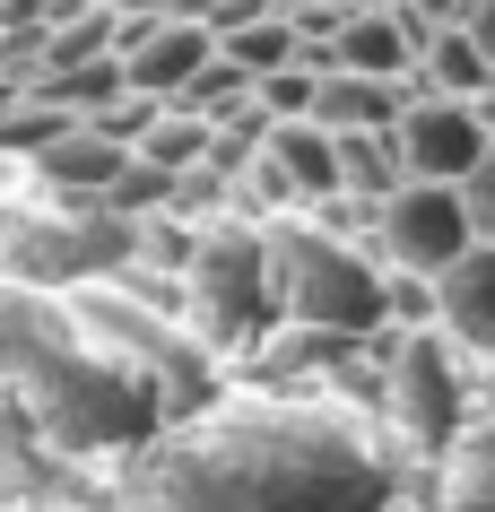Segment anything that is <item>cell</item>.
<instances>
[{"label": "cell", "instance_id": "5", "mask_svg": "<svg viewBox=\"0 0 495 512\" xmlns=\"http://www.w3.org/2000/svg\"><path fill=\"white\" fill-rule=\"evenodd\" d=\"M139 252V217H113L96 200H53L44 209L0 217V278L9 287H87V278H113Z\"/></svg>", "mask_w": 495, "mask_h": 512}, {"label": "cell", "instance_id": "1", "mask_svg": "<svg viewBox=\"0 0 495 512\" xmlns=\"http://www.w3.org/2000/svg\"><path fill=\"white\" fill-rule=\"evenodd\" d=\"M0 382L61 452H131L165 417V382L139 365L87 287H0Z\"/></svg>", "mask_w": 495, "mask_h": 512}, {"label": "cell", "instance_id": "3", "mask_svg": "<svg viewBox=\"0 0 495 512\" xmlns=\"http://www.w3.org/2000/svg\"><path fill=\"white\" fill-rule=\"evenodd\" d=\"M270 287H278V322L296 330H330V339L383 330V261L357 235H330L322 217L270 226Z\"/></svg>", "mask_w": 495, "mask_h": 512}, {"label": "cell", "instance_id": "11", "mask_svg": "<svg viewBox=\"0 0 495 512\" xmlns=\"http://www.w3.org/2000/svg\"><path fill=\"white\" fill-rule=\"evenodd\" d=\"M409 105V79H365V70H313V122L322 131H391Z\"/></svg>", "mask_w": 495, "mask_h": 512}, {"label": "cell", "instance_id": "13", "mask_svg": "<svg viewBox=\"0 0 495 512\" xmlns=\"http://www.w3.org/2000/svg\"><path fill=\"white\" fill-rule=\"evenodd\" d=\"M452 191H461V209H469V235H478V243H495V139L478 148V165H469V174H461Z\"/></svg>", "mask_w": 495, "mask_h": 512}, {"label": "cell", "instance_id": "9", "mask_svg": "<svg viewBox=\"0 0 495 512\" xmlns=\"http://www.w3.org/2000/svg\"><path fill=\"white\" fill-rule=\"evenodd\" d=\"M391 148H400L409 183H461L469 165H478V148H487V122H478L469 96H417L409 87V105L391 122Z\"/></svg>", "mask_w": 495, "mask_h": 512}, {"label": "cell", "instance_id": "15", "mask_svg": "<svg viewBox=\"0 0 495 512\" xmlns=\"http://www.w3.org/2000/svg\"><path fill=\"white\" fill-rule=\"evenodd\" d=\"M165 9H174V18H200V27H209V18H218L226 0H165Z\"/></svg>", "mask_w": 495, "mask_h": 512}, {"label": "cell", "instance_id": "12", "mask_svg": "<svg viewBox=\"0 0 495 512\" xmlns=\"http://www.w3.org/2000/svg\"><path fill=\"white\" fill-rule=\"evenodd\" d=\"M330 139H339V191H348V200H383L391 183H409L391 131H330Z\"/></svg>", "mask_w": 495, "mask_h": 512}, {"label": "cell", "instance_id": "7", "mask_svg": "<svg viewBox=\"0 0 495 512\" xmlns=\"http://www.w3.org/2000/svg\"><path fill=\"white\" fill-rule=\"evenodd\" d=\"M383 400H391V417L409 426L417 452H443V443L461 434V417H469L461 348H452L435 322H426V330H400V356L383 365Z\"/></svg>", "mask_w": 495, "mask_h": 512}, {"label": "cell", "instance_id": "4", "mask_svg": "<svg viewBox=\"0 0 495 512\" xmlns=\"http://www.w3.org/2000/svg\"><path fill=\"white\" fill-rule=\"evenodd\" d=\"M278 322V287H270V226L261 217H200L192 261H183V330L200 348H252Z\"/></svg>", "mask_w": 495, "mask_h": 512}, {"label": "cell", "instance_id": "16", "mask_svg": "<svg viewBox=\"0 0 495 512\" xmlns=\"http://www.w3.org/2000/svg\"><path fill=\"white\" fill-rule=\"evenodd\" d=\"M469 105H478V122H487V139H495V79L478 87V96H469Z\"/></svg>", "mask_w": 495, "mask_h": 512}, {"label": "cell", "instance_id": "8", "mask_svg": "<svg viewBox=\"0 0 495 512\" xmlns=\"http://www.w3.org/2000/svg\"><path fill=\"white\" fill-rule=\"evenodd\" d=\"M209 53H218V35L200 27V18H174V9L122 18V35H113L122 87H131V96H157V105H174V96L209 70Z\"/></svg>", "mask_w": 495, "mask_h": 512}, {"label": "cell", "instance_id": "6", "mask_svg": "<svg viewBox=\"0 0 495 512\" xmlns=\"http://www.w3.org/2000/svg\"><path fill=\"white\" fill-rule=\"evenodd\" d=\"M469 209L452 183H391L365 217V252L383 261V270H409V278H435L452 252H469Z\"/></svg>", "mask_w": 495, "mask_h": 512}, {"label": "cell", "instance_id": "17", "mask_svg": "<svg viewBox=\"0 0 495 512\" xmlns=\"http://www.w3.org/2000/svg\"><path fill=\"white\" fill-rule=\"evenodd\" d=\"M270 9H287V18H304V9H330V0H270Z\"/></svg>", "mask_w": 495, "mask_h": 512}, {"label": "cell", "instance_id": "10", "mask_svg": "<svg viewBox=\"0 0 495 512\" xmlns=\"http://www.w3.org/2000/svg\"><path fill=\"white\" fill-rule=\"evenodd\" d=\"M435 330L461 356H487L495 365V243H469L435 270Z\"/></svg>", "mask_w": 495, "mask_h": 512}, {"label": "cell", "instance_id": "14", "mask_svg": "<svg viewBox=\"0 0 495 512\" xmlns=\"http://www.w3.org/2000/svg\"><path fill=\"white\" fill-rule=\"evenodd\" d=\"M461 27H469V44L495 61V0H461Z\"/></svg>", "mask_w": 495, "mask_h": 512}, {"label": "cell", "instance_id": "2", "mask_svg": "<svg viewBox=\"0 0 495 512\" xmlns=\"http://www.w3.org/2000/svg\"><path fill=\"white\" fill-rule=\"evenodd\" d=\"M113 512H374V486L339 426L252 408L165 443V460L131 478Z\"/></svg>", "mask_w": 495, "mask_h": 512}, {"label": "cell", "instance_id": "18", "mask_svg": "<svg viewBox=\"0 0 495 512\" xmlns=\"http://www.w3.org/2000/svg\"><path fill=\"white\" fill-rule=\"evenodd\" d=\"M0 478H9V417H0Z\"/></svg>", "mask_w": 495, "mask_h": 512}]
</instances>
